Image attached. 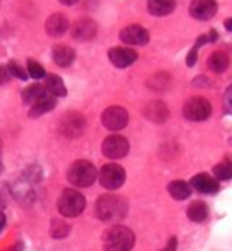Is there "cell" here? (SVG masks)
<instances>
[{
    "mask_svg": "<svg viewBox=\"0 0 232 251\" xmlns=\"http://www.w3.org/2000/svg\"><path fill=\"white\" fill-rule=\"evenodd\" d=\"M108 58H110V62L113 63L116 69H126V67H130L132 63L137 62L139 55H137V51H133L132 48L115 47L108 51Z\"/></svg>",
    "mask_w": 232,
    "mask_h": 251,
    "instance_id": "obj_11",
    "label": "cell"
},
{
    "mask_svg": "<svg viewBox=\"0 0 232 251\" xmlns=\"http://www.w3.org/2000/svg\"><path fill=\"white\" fill-rule=\"evenodd\" d=\"M3 205H5V201H3V197H2V193H0V214H2V208H3Z\"/></svg>",
    "mask_w": 232,
    "mask_h": 251,
    "instance_id": "obj_38",
    "label": "cell"
},
{
    "mask_svg": "<svg viewBox=\"0 0 232 251\" xmlns=\"http://www.w3.org/2000/svg\"><path fill=\"white\" fill-rule=\"evenodd\" d=\"M26 72H27V77H31V79H34V80L45 79V77L48 75L46 70H45V67L34 58H29L26 62Z\"/></svg>",
    "mask_w": 232,
    "mask_h": 251,
    "instance_id": "obj_27",
    "label": "cell"
},
{
    "mask_svg": "<svg viewBox=\"0 0 232 251\" xmlns=\"http://www.w3.org/2000/svg\"><path fill=\"white\" fill-rule=\"evenodd\" d=\"M213 175H215L217 181H229V179H232V161L231 159H226V161L213 166Z\"/></svg>",
    "mask_w": 232,
    "mask_h": 251,
    "instance_id": "obj_26",
    "label": "cell"
},
{
    "mask_svg": "<svg viewBox=\"0 0 232 251\" xmlns=\"http://www.w3.org/2000/svg\"><path fill=\"white\" fill-rule=\"evenodd\" d=\"M169 84H171V77L167 75V74H164V72L156 74V75L150 77V80H149V86L152 87V89H156V91L167 89V87H169Z\"/></svg>",
    "mask_w": 232,
    "mask_h": 251,
    "instance_id": "obj_29",
    "label": "cell"
},
{
    "mask_svg": "<svg viewBox=\"0 0 232 251\" xmlns=\"http://www.w3.org/2000/svg\"><path fill=\"white\" fill-rule=\"evenodd\" d=\"M60 3H63V5H73V3H77L79 0H58Z\"/></svg>",
    "mask_w": 232,
    "mask_h": 251,
    "instance_id": "obj_35",
    "label": "cell"
},
{
    "mask_svg": "<svg viewBox=\"0 0 232 251\" xmlns=\"http://www.w3.org/2000/svg\"><path fill=\"white\" fill-rule=\"evenodd\" d=\"M217 38H219L217 31H210L209 34H202V36L196 40V43L193 45V48H191V51L188 53V56H186V65H188V67H195L200 47H203V45H207V43H212V41H217Z\"/></svg>",
    "mask_w": 232,
    "mask_h": 251,
    "instance_id": "obj_22",
    "label": "cell"
},
{
    "mask_svg": "<svg viewBox=\"0 0 232 251\" xmlns=\"http://www.w3.org/2000/svg\"><path fill=\"white\" fill-rule=\"evenodd\" d=\"M126 200L118 195H103L96 201V215L103 222H119L126 215Z\"/></svg>",
    "mask_w": 232,
    "mask_h": 251,
    "instance_id": "obj_2",
    "label": "cell"
},
{
    "mask_svg": "<svg viewBox=\"0 0 232 251\" xmlns=\"http://www.w3.org/2000/svg\"><path fill=\"white\" fill-rule=\"evenodd\" d=\"M97 33V24L89 17H82L72 26V36L79 41H89L96 36Z\"/></svg>",
    "mask_w": 232,
    "mask_h": 251,
    "instance_id": "obj_13",
    "label": "cell"
},
{
    "mask_svg": "<svg viewBox=\"0 0 232 251\" xmlns=\"http://www.w3.org/2000/svg\"><path fill=\"white\" fill-rule=\"evenodd\" d=\"M191 186L200 193L205 195H213L215 192H219V181L212 176H209L207 173H200V175L191 178Z\"/></svg>",
    "mask_w": 232,
    "mask_h": 251,
    "instance_id": "obj_15",
    "label": "cell"
},
{
    "mask_svg": "<svg viewBox=\"0 0 232 251\" xmlns=\"http://www.w3.org/2000/svg\"><path fill=\"white\" fill-rule=\"evenodd\" d=\"M55 104H57V101H55V98H53V96L45 98V100H43V101H40L38 104L31 106L29 116H33V118H38V116H41V115H45V113L51 111V109L55 108Z\"/></svg>",
    "mask_w": 232,
    "mask_h": 251,
    "instance_id": "obj_25",
    "label": "cell"
},
{
    "mask_svg": "<svg viewBox=\"0 0 232 251\" xmlns=\"http://www.w3.org/2000/svg\"><path fill=\"white\" fill-rule=\"evenodd\" d=\"M224 106L229 113H232V84L229 86V89L226 91V96H224Z\"/></svg>",
    "mask_w": 232,
    "mask_h": 251,
    "instance_id": "obj_32",
    "label": "cell"
},
{
    "mask_svg": "<svg viewBox=\"0 0 232 251\" xmlns=\"http://www.w3.org/2000/svg\"><path fill=\"white\" fill-rule=\"evenodd\" d=\"M224 26H226L227 31H231V33H232V17H231V19H227L226 23H224Z\"/></svg>",
    "mask_w": 232,
    "mask_h": 251,
    "instance_id": "obj_36",
    "label": "cell"
},
{
    "mask_svg": "<svg viewBox=\"0 0 232 251\" xmlns=\"http://www.w3.org/2000/svg\"><path fill=\"white\" fill-rule=\"evenodd\" d=\"M57 207L63 217H69V219L79 217L84 212V208H86V199H84L82 193L77 192V190L67 188V190H63L62 195H60Z\"/></svg>",
    "mask_w": 232,
    "mask_h": 251,
    "instance_id": "obj_4",
    "label": "cell"
},
{
    "mask_svg": "<svg viewBox=\"0 0 232 251\" xmlns=\"http://www.w3.org/2000/svg\"><path fill=\"white\" fill-rule=\"evenodd\" d=\"M135 246V234L130 227L115 224L103 234L104 251H132Z\"/></svg>",
    "mask_w": 232,
    "mask_h": 251,
    "instance_id": "obj_1",
    "label": "cell"
},
{
    "mask_svg": "<svg viewBox=\"0 0 232 251\" xmlns=\"http://www.w3.org/2000/svg\"><path fill=\"white\" fill-rule=\"evenodd\" d=\"M97 178H99V183L106 190H118L125 185L126 173L119 164L111 162V164H104L101 168V171L97 173Z\"/></svg>",
    "mask_w": 232,
    "mask_h": 251,
    "instance_id": "obj_6",
    "label": "cell"
},
{
    "mask_svg": "<svg viewBox=\"0 0 232 251\" xmlns=\"http://www.w3.org/2000/svg\"><path fill=\"white\" fill-rule=\"evenodd\" d=\"M147 9L156 17L169 16L176 9V0H147Z\"/></svg>",
    "mask_w": 232,
    "mask_h": 251,
    "instance_id": "obj_19",
    "label": "cell"
},
{
    "mask_svg": "<svg viewBox=\"0 0 232 251\" xmlns=\"http://www.w3.org/2000/svg\"><path fill=\"white\" fill-rule=\"evenodd\" d=\"M23 178L26 179V181H29L31 185H38V183L41 181V178H43V171H41V168L36 164L27 166L26 171L23 173Z\"/></svg>",
    "mask_w": 232,
    "mask_h": 251,
    "instance_id": "obj_30",
    "label": "cell"
},
{
    "mask_svg": "<svg viewBox=\"0 0 232 251\" xmlns=\"http://www.w3.org/2000/svg\"><path fill=\"white\" fill-rule=\"evenodd\" d=\"M212 115V104L202 96L189 98L183 106V116L189 122H205Z\"/></svg>",
    "mask_w": 232,
    "mask_h": 251,
    "instance_id": "obj_5",
    "label": "cell"
},
{
    "mask_svg": "<svg viewBox=\"0 0 232 251\" xmlns=\"http://www.w3.org/2000/svg\"><path fill=\"white\" fill-rule=\"evenodd\" d=\"M119 40L128 47H143L149 43L150 34L145 27L139 26V24H130L119 31Z\"/></svg>",
    "mask_w": 232,
    "mask_h": 251,
    "instance_id": "obj_10",
    "label": "cell"
},
{
    "mask_svg": "<svg viewBox=\"0 0 232 251\" xmlns=\"http://www.w3.org/2000/svg\"><path fill=\"white\" fill-rule=\"evenodd\" d=\"M3 226H5V215L0 214V231L3 229Z\"/></svg>",
    "mask_w": 232,
    "mask_h": 251,
    "instance_id": "obj_37",
    "label": "cell"
},
{
    "mask_svg": "<svg viewBox=\"0 0 232 251\" xmlns=\"http://www.w3.org/2000/svg\"><path fill=\"white\" fill-rule=\"evenodd\" d=\"M229 63H231V58L224 50L213 51L212 55L209 56V60H207V65H209V69L212 70V72H215V74L226 72L227 67H229Z\"/></svg>",
    "mask_w": 232,
    "mask_h": 251,
    "instance_id": "obj_20",
    "label": "cell"
},
{
    "mask_svg": "<svg viewBox=\"0 0 232 251\" xmlns=\"http://www.w3.org/2000/svg\"><path fill=\"white\" fill-rule=\"evenodd\" d=\"M101 122L110 132H119L128 125V111L121 106H110L101 115Z\"/></svg>",
    "mask_w": 232,
    "mask_h": 251,
    "instance_id": "obj_8",
    "label": "cell"
},
{
    "mask_svg": "<svg viewBox=\"0 0 232 251\" xmlns=\"http://www.w3.org/2000/svg\"><path fill=\"white\" fill-rule=\"evenodd\" d=\"M58 130L67 139H77V137L82 135L84 130H86V118H84L80 113L70 111L60 120Z\"/></svg>",
    "mask_w": 232,
    "mask_h": 251,
    "instance_id": "obj_7",
    "label": "cell"
},
{
    "mask_svg": "<svg viewBox=\"0 0 232 251\" xmlns=\"http://www.w3.org/2000/svg\"><path fill=\"white\" fill-rule=\"evenodd\" d=\"M23 250H24V245L19 241V243H16V245H14L9 251H23Z\"/></svg>",
    "mask_w": 232,
    "mask_h": 251,
    "instance_id": "obj_34",
    "label": "cell"
},
{
    "mask_svg": "<svg viewBox=\"0 0 232 251\" xmlns=\"http://www.w3.org/2000/svg\"><path fill=\"white\" fill-rule=\"evenodd\" d=\"M101 149H103V154L106 155L108 159L116 161V159H123L128 154L130 144H128V140L121 135H110L104 139Z\"/></svg>",
    "mask_w": 232,
    "mask_h": 251,
    "instance_id": "obj_9",
    "label": "cell"
},
{
    "mask_svg": "<svg viewBox=\"0 0 232 251\" xmlns=\"http://www.w3.org/2000/svg\"><path fill=\"white\" fill-rule=\"evenodd\" d=\"M70 24H69V19H67L63 14H51L50 17L46 19L45 23V29L46 33L50 34L51 38H60L69 31Z\"/></svg>",
    "mask_w": 232,
    "mask_h": 251,
    "instance_id": "obj_14",
    "label": "cell"
},
{
    "mask_svg": "<svg viewBox=\"0 0 232 251\" xmlns=\"http://www.w3.org/2000/svg\"><path fill=\"white\" fill-rule=\"evenodd\" d=\"M186 214H188L189 221L196 222V224H202V222H205L207 217H209V205L202 200H195L189 203Z\"/></svg>",
    "mask_w": 232,
    "mask_h": 251,
    "instance_id": "obj_21",
    "label": "cell"
},
{
    "mask_svg": "<svg viewBox=\"0 0 232 251\" xmlns=\"http://www.w3.org/2000/svg\"><path fill=\"white\" fill-rule=\"evenodd\" d=\"M45 87H46L48 94L53 98H63L67 96V87L63 84L62 77L55 75V74H48L45 77Z\"/></svg>",
    "mask_w": 232,
    "mask_h": 251,
    "instance_id": "obj_23",
    "label": "cell"
},
{
    "mask_svg": "<svg viewBox=\"0 0 232 251\" xmlns=\"http://www.w3.org/2000/svg\"><path fill=\"white\" fill-rule=\"evenodd\" d=\"M167 192L174 200H188L189 195H191V185L183 181V179H174L167 185Z\"/></svg>",
    "mask_w": 232,
    "mask_h": 251,
    "instance_id": "obj_24",
    "label": "cell"
},
{
    "mask_svg": "<svg viewBox=\"0 0 232 251\" xmlns=\"http://www.w3.org/2000/svg\"><path fill=\"white\" fill-rule=\"evenodd\" d=\"M0 154H2V137H0Z\"/></svg>",
    "mask_w": 232,
    "mask_h": 251,
    "instance_id": "obj_40",
    "label": "cell"
},
{
    "mask_svg": "<svg viewBox=\"0 0 232 251\" xmlns=\"http://www.w3.org/2000/svg\"><path fill=\"white\" fill-rule=\"evenodd\" d=\"M9 79H10V74H9V70H7V67L0 65V86L9 82Z\"/></svg>",
    "mask_w": 232,
    "mask_h": 251,
    "instance_id": "obj_33",
    "label": "cell"
},
{
    "mask_svg": "<svg viewBox=\"0 0 232 251\" xmlns=\"http://www.w3.org/2000/svg\"><path fill=\"white\" fill-rule=\"evenodd\" d=\"M217 9H219V5L215 0H191V3H189V14L198 21L212 19L217 14Z\"/></svg>",
    "mask_w": 232,
    "mask_h": 251,
    "instance_id": "obj_12",
    "label": "cell"
},
{
    "mask_svg": "<svg viewBox=\"0 0 232 251\" xmlns=\"http://www.w3.org/2000/svg\"><path fill=\"white\" fill-rule=\"evenodd\" d=\"M67 179L70 181V185L77 186V188H89L97 179V169L93 162L86 161V159H79L69 168Z\"/></svg>",
    "mask_w": 232,
    "mask_h": 251,
    "instance_id": "obj_3",
    "label": "cell"
},
{
    "mask_svg": "<svg viewBox=\"0 0 232 251\" xmlns=\"http://www.w3.org/2000/svg\"><path fill=\"white\" fill-rule=\"evenodd\" d=\"M7 70H9L10 77H16L19 80H27V72L16 62V60H10L9 65H7Z\"/></svg>",
    "mask_w": 232,
    "mask_h": 251,
    "instance_id": "obj_31",
    "label": "cell"
},
{
    "mask_svg": "<svg viewBox=\"0 0 232 251\" xmlns=\"http://www.w3.org/2000/svg\"><path fill=\"white\" fill-rule=\"evenodd\" d=\"M50 94H48L46 87L41 86V84H31V86H27L26 89L23 91V101L26 102L27 106H34L38 104L40 101H43L45 98H48Z\"/></svg>",
    "mask_w": 232,
    "mask_h": 251,
    "instance_id": "obj_17",
    "label": "cell"
},
{
    "mask_svg": "<svg viewBox=\"0 0 232 251\" xmlns=\"http://www.w3.org/2000/svg\"><path fill=\"white\" fill-rule=\"evenodd\" d=\"M143 115L152 123H164L169 118V109H167V106L162 101H152L145 106Z\"/></svg>",
    "mask_w": 232,
    "mask_h": 251,
    "instance_id": "obj_16",
    "label": "cell"
},
{
    "mask_svg": "<svg viewBox=\"0 0 232 251\" xmlns=\"http://www.w3.org/2000/svg\"><path fill=\"white\" fill-rule=\"evenodd\" d=\"M51 58H53V62L57 63L58 67L67 69V67L72 65L73 60H75V51H73V48L67 47V45H57V47L53 48V51H51Z\"/></svg>",
    "mask_w": 232,
    "mask_h": 251,
    "instance_id": "obj_18",
    "label": "cell"
},
{
    "mask_svg": "<svg viewBox=\"0 0 232 251\" xmlns=\"http://www.w3.org/2000/svg\"><path fill=\"white\" fill-rule=\"evenodd\" d=\"M2 169H3V164H2V161H0V175H2Z\"/></svg>",
    "mask_w": 232,
    "mask_h": 251,
    "instance_id": "obj_39",
    "label": "cell"
},
{
    "mask_svg": "<svg viewBox=\"0 0 232 251\" xmlns=\"http://www.w3.org/2000/svg\"><path fill=\"white\" fill-rule=\"evenodd\" d=\"M50 234H51V238H55V239L67 238V236L70 234V226L67 224L65 221H62V219H53L50 226Z\"/></svg>",
    "mask_w": 232,
    "mask_h": 251,
    "instance_id": "obj_28",
    "label": "cell"
}]
</instances>
